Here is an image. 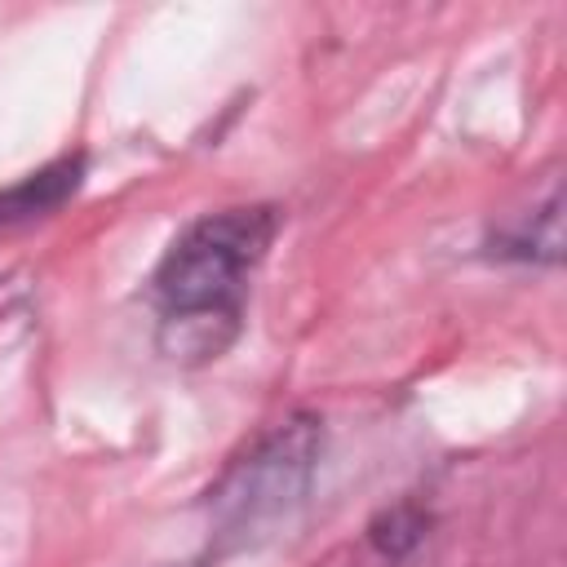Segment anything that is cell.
Masks as SVG:
<instances>
[{"label": "cell", "instance_id": "6da1fadb", "mask_svg": "<svg viewBox=\"0 0 567 567\" xmlns=\"http://www.w3.org/2000/svg\"><path fill=\"white\" fill-rule=\"evenodd\" d=\"M275 239V208H221L190 221L151 275L159 306L155 346L164 359L195 368L239 337L244 279Z\"/></svg>", "mask_w": 567, "mask_h": 567}, {"label": "cell", "instance_id": "7a4b0ae2", "mask_svg": "<svg viewBox=\"0 0 567 567\" xmlns=\"http://www.w3.org/2000/svg\"><path fill=\"white\" fill-rule=\"evenodd\" d=\"M323 430L315 416H288L239 452L208 492V518L217 536L252 540L279 527L310 492Z\"/></svg>", "mask_w": 567, "mask_h": 567}, {"label": "cell", "instance_id": "3957f363", "mask_svg": "<svg viewBox=\"0 0 567 567\" xmlns=\"http://www.w3.org/2000/svg\"><path fill=\"white\" fill-rule=\"evenodd\" d=\"M80 177H84V159L80 155L75 159L66 155V159L44 164L40 173H31L18 186L0 190V221H27V217H44V213L62 208L75 195Z\"/></svg>", "mask_w": 567, "mask_h": 567}, {"label": "cell", "instance_id": "277c9868", "mask_svg": "<svg viewBox=\"0 0 567 567\" xmlns=\"http://www.w3.org/2000/svg\"><path fill=\"white\" fill-rule=\"evenodd\" d=\"M425 527H430V518H425L416 505H394V509H385V514L372 523L368 536H372V545H377L385 558H403L408 549L421 545Z\"/></svg>", "mask_w": 567, "mask_h": 567}]
</instances>
